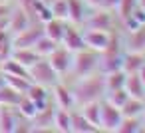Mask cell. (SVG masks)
<instances>
[{
  "mask_svg": "<svg viewBox=\"0 0 145 133\" xmlns=\"http://www.w3.org/2000/svg\"><path fill=\"white\" fill-rule=\"evenodd\" d=\"M72 52L70 50H66L64 46H56L54 48V52L46 58L48 62H50V66L54 68V72L58 74V76H64V74H68L70 72V68H72Z\"/></svg>",
  "mask_w": 145,
  "mask_h": 133,
  "instance_id": "cell-6",
  "label": "cell"
},
{
  "mask_svg": "<svg viewBox=\"0 0 145 133\" xmlns=\"http://www.w3.org/2000/svg\"><path fill=\"white\" fill-rule=\"evenodd\" d=\"M86 28H91V30H113V24H115V18H113V12L105 10V8H95L93 14H86L84 22H82Z\"/></svg>",
  "mask_w": 145,
  "mask_h": 133,
  "instance_id": "cell-4",
  "label": "cell"
},
{
  "mask_svg": "<svg viewBox=\"0 0 145 133\" xmlns=\"http://www.w3.org/2000/svg\"><path fill=\"white\" fill-rule=\"evenodd\" d=\"M12 52V34L6 28H0V62L10 58Z\"/></svg>",
  "mask_w": 145,
  "mask_h": 133,
  "instance_id": "cell-32",
  "label": "cell"
},
{
  "mask_svg": "<svg viewBox=\"0 0 145 133\" xmlns=\"http://www.w3.org/2000/svg\"><path fill=\"white\" fill-rule=\"evenodd\" d=\"M0 2H6V0H0Z\"/></svg>",
  "mask_w": 145,
  "mask_h": 133,
  "instance_id": "cell-45",
  "label": "cell"
},
{
  "mask_svg": "<svg viewBox=\"0 0 145 133\" xmlns=\"http://www.w3.org/2000/svg\"><path fill=\"white\" fill-rule=\"evenodd\" d=\"M4 83H6V80H4V74H2V72H0V87H2Z\"/></svg>",
  "mask_w": 145,
  "mask_h": 133,
  "instance_id": "cell-41",
  "label": "cell"
},
{
  "mask_svg": "<svg viewBox=\"0 0 145 133\" xmlns=\"http://www.w3.org/2000/svg\"><path fill=\"white\" fill-rule=\"evenodd\" d=\"M64 28H66V20H60V18H50L48 22L42 24L44 36H48L50 40H54V42H58V44H60V40H62Z\"/></svg>",
  "mask_w": 145,
  "mask_h": 133,
  "instance_id": "cell-17",
  "label": "cell"
},
{
  "mask_svg": "<svg viewBox=\"0 0 145 133\" xmlns=\"http://www.w3.org/2000/svg\"><path fill=\"white\" fill-rule=\"evenodd\" d=\"M14 109H16V111L20 113V117H24V119H32V117L36 115V111H38L36 103H34L28 95H22L20 101H18V105H16Z\"/></svg>",
  "mask_w": 145,
  "mask_h": 133,
  "instance_id": "cell-29",
  "label": "cell"
},
{
  "mask_svg": "<svg viewBox=\"0 0 145 133\" xmlns=\"http://www.w3.org/2000/svg\"><path fill=\"white\" fill-rule=\"evenodd\" d=\"M127 97H129V95H127L125 87H119V89H107V91L103 93V99L109 101V103L115 105V107H121V105L125 103Z\"/></svg>",
  "mask_w": 145,
  "mask_h": 133,
  "instance_id": "cell-33",
  "label": "cell"
},
{
  "mask_svg": "<svg viewBox=\"0 0 145 133\" xmlns=\"http://www.w3.org/2000/svg\"><path fill=\"white\" fill-rule=\"evenodd\" d=\"M18 123V115L14 113V107L0 105V133H14Z\"/></svg>",
  "mask_w": 145,
  "mask_h": 133,
  "instance_id": "cell-16",
  "label": "cell"
},
{
  "mask_svg": "<svg viewBox=\"0 0 145 133\" xmlns=\"http://www.w3.org/2000/svg\"><path fill=\"white\" fill-rule=\"evenodd\" d=\"M8 14H10V6H8L6 2H0V20L6 18Z\"/></svg>",
  "mask_w": 145,
  "mask_h": 133,
  "instance_id": "cell-38",
  "label": "cell"
},
{
  "mask_svg": "<svg viewBox=\"0 0 145 133\" xmlns=\"http://www.w3.org/2000/svg\"><path fill=\"white\" fill-rule=\"evenodd\" d=\"M135 8H137V0H119V2H117V8H115V14H117L119 22H121L125 16H129Z\"/></svg>",
  "mask_w": 145,
  "mask_h": 133,
  "instance_id": "cell-34",
  "label": "cell"
},
{
  "mask_svg": "<svg viewBox=\"0 0 145 133\" xmlns=\"http://www.w3.org/2000/svg\"><path fill=\"white\" fill-rule=\"evenodd\" d=\"M121 109L111 105L109 101L101 99V113H99V131H115L121 121Z\"/></svg>",
  "mask_w": 145,
  "mask_h": 133,
  "instance_id": "cell-5",
  "label": "cell"
},
{
  "mask_svg": "<svg viewBox=\"0 0 145 133\" xmlns=\"http://www.w3.org/2000/svg\"><path fill=\"white\" fill-rule=\"evenodd\" d=\"M34 4H36V0H18V6H20V8H24L28 14H32Z\"/></svg>",
  "mask_w": 145,
  "mask_h": 133,
  "instance_id": "cell-37",
  "label": "cell"
},
{
  "mask_svg": "<svg viewBox=\"0 0 145 133\" xmlns=\"http://www.w3.org/2000/svg\"><path fill=\"white\" fill-rule=\"evenodd\" d=\"M117 2H119V0H101V6H99V8H105V10H109V12H115Z\"/></svg>",
  "mask_w": 145,
  "mask_h": 133,
  "instance_id": "cell-36",
  "label": "cell"
},
{
  "mask_svg": "<svg viewBox=\"0 0 145 133\" xmlns=\"http://www.w3.org/2000/svg\"><path fill=\"white\" fill-rule=\"evenodd\" d=\"M137 74H139V78H141V81H143V83H145V64H143V66H141V70H139V72H137Z\"/></svg>",
  "mask_w": 145,
  "mask_h": 133,
  "instance_id": "cell-40",
  "label": "cell"
},
{
  "mask_svg": "<svg viewBox=\"0 0 145 133\" xmlns=\"http://www.w3.org/2000/svg\"><path fill=\"white\" fill-rule=\"evenodd\" d=\"M24 95H28V97L36 103V107H38V109H42V107L50 105V93H48V87H44V85L32 83Z\"/></svg>",
  "mask_w": 145,
  "mask_h": 133,
  "instance_id": "cell-18",
  "label": "cell"
},
{
  "mask_svg": "<svg viewBox=\"0 0 145 133\" xmlns=\"http://www.w3.org/2000/svg\"><path fill=\"white\" fill-rule=\"evenodd\" d=\"M22 93H18L16 89H12L10 85H2L0 87V105H8V107H16L20 101Z\"/></svg>",
  "mask_w": 145,
  "mask_h": 133,
  "instance_id": "cell-27",
  "label": "cell"
},
{
  "mask_svg": "<svg viewBox=\"0 0 145 133\" xmlns=\"http://www.w3.org/2000/svg\"><path fill=\"white\" fill-rule=\"evenodd\" d=\"M40 2H42V4H48V6H50L52 2H56V0H40Z\"/></svg>",
  "mask_w": 145,
  "mask_h": 133,
  "instance_id": "cell-43",
  "label": "cell"
},
{
  "mask_svg": "<svg viewBox=\"0 0 145 133\" xmlns=\"http://www.w3.org/2000/svg\"><path fill=\"white\" fill-rule=\"evenodd\" d=\"M125 78L127 74L123 70H115V72H109V74H103V85H105V91L107 89H119L125 85Z\"/></svg>",
  "mask_w": 145,
  "mask_h": 133,
  "instance_id": "cell-25",
  "label": "cell"
},
{
  "mask_svg": "<svg viewBox=\"0 0 145 133\" xmlns=\"http://www.w3.org/2000/svg\"><path fill=\"white\" fill-rule=\"evenodd\" d=\"M99 131L95 125H91L80 109H72V133H95Z\"/></svg>",
  "mask_w": 145,
  "mask_h": 133,
  "instance_id": "cell-20",
  "label": "cell"
},
{
  "mask_svg": "<svg viewBox=\"0 0 145 133\" xmlns=\"http://www.w3.org/2000/svg\"><path fill=\"white\" fill-rule=\"evenodd\" d=\"M125 52H141L145 54V24L127 32V40L123 42Z\"/></svg>",
  "mask_w": 145,
  "mask_h": 133,
  "instance_id": "cell-11",
  "label": "cell"
},
{
  "mask_svg": "<svg viewBox=\"0 0 145 133\" xmlns=\"http://www.w3.org/2000/svg\"><path fill=\"white\" fill-rule=\"evenodd\" d=\"M60 46H64V48L70 50L72 54L78 52V50H82V48H86L82 30H78L76 24H66L64 34H62V40H60Z\"/></svg>",
  "mask_w": 145,
  "mask_h": 133,
  "instance_id": "cell-8",
  "label": "cell"
},
{
  "mask_svg": "<svg viewBox=\"0 0 145 133\" xmlns=\"http://www.w3.org/2000/svg\"><path fill=\"white\" fill-rule=\"evenodd\" d=\"M97 64H99V52L89 50V48H82V50L74 52L70 72L76 80L86 78V76H91L97 72Z\"/></svg>",
  "mask_w": 145,
  "mask_h": 133,
  "instance_id": "cell-2",
  "label": "cell"
},
{
  "mask_svg": "<svg viewBox=\"0 0 145 133\" xmlns=\"http://www.w3.org/2000/svg\"><path fill=\"white\" fill-rule=\"evenodd\" d=\"M137 6H141V8L145 10V0H137Z\"/></svg>",
  "mask_w": 145,
  "mask_h": 133,
  "instance_id": "cell-42",
  "label": "cell"
},
{
  "mask_svg": "<svg viewBox=\"0 0 145 133\" xmlns=\"http://www.w3.org/2000/svg\"><path fill=\"white\" fill-rule=\"evenodd\" d=\"M143 64H145V54H141V52H123L121 70L125 74H137Z\"/></svg>",
  "mask_w": 145,
  "mask_h": 133,
  "instance_id": "cell-14",
  "label": "cell"
},
{
  "mask_svg": "<svg viewBox=\"0 0 145 133\" xmlns=\"http://www.w3.org/2000/svg\"><path fill=\"white\" fill-rule=\"evenodd\" d=\"M121 109V115H127V117H141L143 109H145V99L143 97H127L125 103L119 107Z\"/></svg>",
  "mask_w": 145,
  "mask_h": 133,
  "instance_id": "cell-23",
  "label": "cell"
},
{
  "mask_svg": "<svg viewBox=\"0 0 145 133\" xmlns=\"http://www.w3.org/2000/svg\"><path fill=\"white\" fill-rule=\"evenodd\" d=\"M115 131L117 133H139V131H143L141 117H127V115H123Z\"/></svg>",
  "mask_w": 145,
  "mask_h": 133,
  "instance_id": "cell-26",
  "label": "cell"
},
{
  "mask_svg": "<svg viewBox=\"0 0 145 133\" xmlns=\"http://www.w3.org/2000/svg\"><path fill=\"white\" fill-rule=\"evenodd\" d=\"M4 80H6V85H10L12 89H16L18 93H26L28 91V87L32 85V81H30V78H22V76H6L4 74Z\"/></svg>",
  "mask_w": 145,
  "mask_h": 133,
  "instance_id": "cell-31",
  "label": "cell"
},
{
  "mask_svg": "<svg viewBox=\"0 0 145 133\" xmlns=\"http://www.w3.org/2000/svg\"><path fill=\"white\" fill-rule=\"evenodd\" d=\"M123 87H125L129 97H143L145 99V83L141 81L139 74H127Z\"/></svg>",
  "mask_w": 145,
  "mask_h": 133,
  "instance_id": "cell-21",
  "label": "cell"
},
{
  "mask_svg": "<svg viewBox=\"0 0 145 133\" xmlns=\"http://www.w3.org/2000/svg\"><path fill=\"white\" fill-rule=\"evenodd\" d=\"M103 93H105L103 74H99V72H95L91 76H86V78H78L76 85L72 87L76 107H80L84 103H89V101H99V99H103Z\"/></svg>",
  "mask_w": 145,
  "mask_h": 133,
  "instance_id": "cell-1",
  "label": "cell"
},
{
  "mask_svg": "<svg viewBox=\"0 0 145 133\" xmlns=\"http://www.w3.org/2000/svg\"><path fill=\"white\" fill-rule=\"evenodd\" d=\"M52 95H54V103L56 107H62V109H74L76 107V101H74V95H72V89L64 83H56L52 87Z\"/></svg>",
  "mask_w": 145,
  "mask_h": 133,
  "instance_id": "cell-12",
  "label": "cell"
},
{
  "mask_svg": "<svg viewBox=\"0 0 145 133\" xmlns=\"http://www.w3.org/2000/svg\"><path fill=\"white\" fill-rule=\"evenodd\" d=\"M28 76H30L32 83H38L44 87H54L60 81V76L54 72V68L50 66V62L46 58H40L38 62H34L28 68Z\"/></svg>",
  "mask_w": 145,
  "mask_h": 133,
  "instance_id": "cell-3",
  "label": "cell"
},
{
  "mask_svg": "<svg viewBox=\"0 0 145 133\" xmlns=\"http://www.w3.org/2000/svg\"><path fill=\"white\" fill-rule=\"evenodd\" d=\"M2 74H6V76H22V78H30V76H28V68H24L22 64H18V62L12 60V58L2 60Z\"/></svg>",
  "mask_w": 145,
  "mask_h": 133,
  "instance_id": "cell-28",
  "label": "cell"
},
{
  "mask_svg": "<svg viewBox=\"0 0 145 133\" xmlns=\"http://www.w3.org/2000/svg\"><path fill=\"white\" fill-rule=\"evenodd\" d=\"M86 18V2L84 0H68V22L70 24H82Z\"/></svg>",
  "mask_w": 145,
  "mask_h": 133,
  "instance_id": "cell-22",
  "label": "cell"
},
{
  "mask_svg": "<svg viewBox=\"0 0 145 133\" xmlns=\"http://www.w3.org/2000/svg\"><path fill=\"white\" fill-rule=\"evenodd\" d=\"M32 24V20H30V14L24 10V8H16V10H10V14H8V24H6V30L12 34V36H16L18 32H22V30H26L28 26Z\"/></svg>",
  "mask_w": 145,
  "mask_h": 133,
  "instance_id": "cell-10",
  "label": "cell"
},
{
  "mask_svg": "<svg viewBox=\"0 0 145 133\" xmlns=\"http://www.w3.org/2000/svg\"><path fill=\"white\" fill-rule=\"evenodd\" d=\"M86 6H91V8H99L101 6V0H84Z\"/></svg>",
  "mask_w": 145,
  "mask_h": 133,
  "instance_id": "cell-39",
  "label": "cell"
},
{
  "mask_svg": "<svg viewBox=\"0 0 145 133\" xmlns=\"http://www.w3.org/2000/svg\"><path fill=\"white\" fill-rule=\"evenodd\" d=\"M52 129L60 131V133H72V109H62L56 107L54 109V123Z\"/></svg>",
  "mask_w": 145,
  "mask_h": 133,
  "instance_id": "cell-15",
  "label": "cell"
},
{
  "mask_svg": "<svg viewBox=\"0 0 145 133\" xmlns=\"http://www.w3.org/2000/svg\"><path fill=\"white\" fill-rule=\"evenodd\" d=\"M10 58H12V60H16L18 64H22L24 68H30L34 62H38V60H40V56L34 52V48H12Z\"/></svg>",
  "mask_w": 145,
  "mask_h": 133,
  "instance_id": "cell-19",
  "label": "cell"
},
{
  "mask_svg": "<svg viewBox=\"0 0 145 133\" xmlns=\"http://www.w3.org/2000/svg\"><path fill=\"white\" fill-rule=\"evenodd\" d=\"M141 123L145 125V109H143V113H141Z\"/></svg>",
  "mask_w": 145,
  "mask_h": 133,
  "instance_id": "cell-44",
  "label": "cell"
},
{
  "mask_svg": "<svg viewBox=\"0 0 145 133\" xmlns=\"http://www.w3.org/2000/svg\"><path fill=\"white\" fill-rule=\"evenodd\" d=\"M82 34H84V44H86V48L95 50V52H101V50L107 46V42H109L111 30H91V28H86Z\"/></svg>",
  "mask_w": 145,
  "mask_h": 133,
  "instance_id": "cell-9",
  "label": "cell"
},
{
  "mask_svg": "<svg viewBox=\"0 0 145 133\" xmlns=\"http://www.w3.org/2000/svg\"><path fill=\"white\" fill-rule=\"evenodd\" d=\"M80 111H82V115L91 123V125H95L97 129H99V113H101V99L99 101H89V103H84V105H80Z\"/></svg>",
  "mask_w": 145,
  "mask_h": 133,
  "instance_id": "cell-24",
  "label": "cell"
},
{
  "mask_svg": "<svg viewBox=\"0 0 145 133\" xmlns=\"http://www.w3.org/2000/svg\"><path fill=\"white\" fill-rule=\"evenodd\" d=\"M56 46H58V42H54V40H50L48 36H44V34H42V36L38 38V42L34 44V52H36L40 58H48V56L54 52V48H56Z\"/></svg>",
  "mask_w": 145,
  "mask_h": 133,
  "instance_id": "cell-30",
  "label": "cell"
},
{
  "mask_svg": "<svg viewBox=\"0 0 145 133\" xmlns=\"http://www.w3.org/2000/svg\"><path fill=\"white\" fill-rule=\"evenodd\" d=\"M42 34H44L42 24H30L26 30L12 36V48H34V44L38 42Z\"/></svg>",
  "mask_w": 145,
  "mask_h": 133,
  "instance_id": "cell-7",
  "label": "cell"
},
{
  "mask_svg": "<svg viewBox=\"0 0 145 133\" xmlns=\"http://www.w3.org/2000/svg\"><path fill=\"white\" fill-rule=\"evenodd\" d=\"M50 10H52L54 18H60V20L68 22V0H56V2L50 4Z\"/></svg>",
  "mask_w": 145,
  "mask_h": 133,
  "instance_id": "cell-35",
  "label": "cell"
},
{
  "mask_svg": "<svg viewBox=\"0 0 145 133\" xmlns=\"http://www.w3.org/2000/svg\"><path fill=\"white\" fill-rule=\"evenodd\" d=\"M54 109L52 105H46L42 109L36 111V115L30 119L32 123V131H46V129H52V123H54Z\"/></svg>",
  "mask_w": 145,
  "mask_h": 133,
  "instance_id": "cell-13",
  "label": "cell"
}]
</instances>
